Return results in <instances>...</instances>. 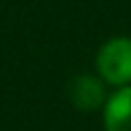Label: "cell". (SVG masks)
<instances>
[{
	"mask_svg": "<svg viewBox=\"0 0 131 131\" xmlns=\"http://www.w3.org/2000/svg\"><path fill=\"white\" fill-rule=\"evenodd\" d=\"M105 131H131V85L118 88L103 105Z\"/></svg>",
	"mask_w": 131,
	"mask_h": 131,
	"instance_id": "cell-3",
	"label": "cell"
},
{
	"mask_svg": "<svg viewBox=\"0 0 131 131\" xmlns=\"http://www.w3.org/2000/svg\"><path fill=\"white\" fill-rule=\"evenodd\" d=\"M96 74L112 88L131 85V37L118 35L112 37L98 48L96 59Z\"/></svg>",
	"mask_w": 131,
	"mask_h": 131,
	"instance_id": "cell-1",
	"label": "cell"
},
{
	"mask_svg": "<svg viewBox=\"0 0 131 131\" xmlns=\"http://www.w3.org/2000/svg\"><path fill=\"white\" fill-rule=\"evenodd\" d=\"M68 96L72 105L81 112H94V109H103L107 101L105 92V81L98 74H77L68 85Z\"/></svg>",
	"mask_w": 131,
	"mask_h": 131,
	"instance_id": "cell-2",
	"label": "cell"
}]
</instances>
